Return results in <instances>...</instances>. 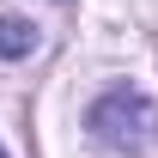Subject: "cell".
I'll list each match as a JSON object with an SVG mask.
<instances>
[{
	"label": "cell",
	"mask_w": 158,
	"mask_h": 158,
	"mask_svg": "<svg viewBox=\"0 0 158 158\" xmlns=\"http://www.w3.org/2000/svg\"><path fill=\"white\" fill-rule=\"evenodd\" d=\"M85 128L110 146V152H152L158 146V103L134 85H116V91H103L91 110H85Z\"/></svg>",
	"instance_id": "obj_1"
},
{
	"label": "cell",
	"mask_w": 158,
	"mask_h": 158,
	"mask_svg": "<svg viewBox=\"0 0 158 158\" xmlns=\"http://www.w3.org/2000/svg\"><path fill=\"white\" fill-rule=\"evenodd\" d=\"M24 55H37V24L0 12V61H24Z\"/></svg>",
	"instance_id": "obj_2"
},
{
	"label": "cell",
	"mask_w": 158,
	"mask_h": 158,
	"mask_svg": "<svg viewBox=\"0 0 158 158\" xmlns=\"http://www.w3.org/2000/svg\"><path fill=\"white\" fill-rule=\"evenodd\" d=\"M0 158H6V146H0Z\"/></svg>",
	"instance_id": "obj_3"
}]
</instances>
